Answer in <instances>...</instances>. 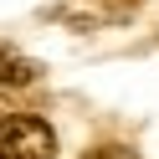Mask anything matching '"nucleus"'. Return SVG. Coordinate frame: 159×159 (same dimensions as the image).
Wrapping results in <instances>:
<instances>
[{"instance_id": "f257e3e1", "label": "nucleus", "mask_w": 159, "mask_h": 159, "mask_svg": "<svg viewBox=\"0 0 159 159\" xmlns=\"http://www.w3.org/2000/svg\"><path fill=\"white\" fill-rule=\"evenodd\" d=\"M0 159H57V134L31 113L0 118Z\"/></svg>"}, {"instance_id": "f03ea898", "label": "nucleus", "mask_w": 159, "mask_h": 159, "mask_svg": "<svg viewBox=\"0 0 159 159\" xmlns=\"http://www.w3.org/2000/svg\"><path fill=\"white\" fill-rule=\"evenodd\" d=\"M36 72H41V67H36L31 57H16L11 46H0V82H5V87H26V82H36Z\"/></svg>"}, {"instance_id": "7ed1b4c3", "label": "nucleus", "mask_w": 159, "mask_h": 159, "mask_svg": "<svg viewBox=\"0 0 159 159\" xmlns=\"http://www.w3.org/2000/svg\"><path fill=\"white\" fill-rule=\"evenodd\" d=\"M82 159H134V149H123V144H93Z\"/></svg>"}, {"instance_id": "20e7f679", "label": "nucleus", "mask_w": 159, "mask_h": 159, "mask_svg": "<svg viewBox=\"0 0 159 159\" xmlns=\"http://www.w3.org/2000/svg\"><path fill=\"white\" fill-rule=\"evenodd\" d=\"M134 5H144V0H98V11H103V16H128Z\"/></svg>"}]
</instances>
